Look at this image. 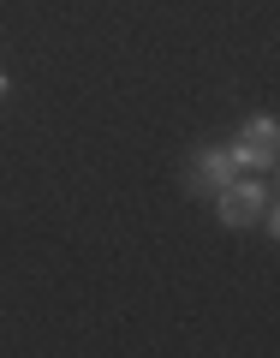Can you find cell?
Here are the masks:
<instances>
[{
	"instance_id": "cell-1",
	"label": "cell",
	"mask_w": 280,
	"mask_h": 358,
	"mask_svg": "<svg viewBox=\"0 0 280 358\" xmlns=\"http://www.w3.org/2000/svg\"><path fill=\"white\" fill-rule=\"evenodd\" d=\"M221 221H227V227H251L256 215H263V203H268V192L263 185H239V179H233V185H221Z\"/></svg>"
},
{
	"instance_id": "cell-2",
	"label": "cell",
	"mask_w": 280,
	"mask_h": 358,
	"mask_svg": "<svg viewBox=\"0 0 280 358\" xmlns=\"http://www.w3.org/2000/svg\"><path fill=\"white\" fill-rule=\"evenodd\" d=\"M274 150H280V131H274V120H251V126L239 131V150H233V162H251V167H268L274 162Z\"/></svg>"
},
{
	"instance_id": "cell-3",
	"label": "cell",
	"mask_w": 280,
	"mask_h": 358,
	"mask_svg": "<svg viewBox=\"0 0 280 358\" xmlns=\"http://www.w3.org/2000/svg\"><path fill=\"white\" fill-rule=\"evenodd\" d=\"M239 179V162H233V150H203L191 167V185H203V192H221V185H233Z\"/></svg>"
},
{
	"instance_id": "cell-4",
	"label": "cell",
	"mask_w": 280,
	"mask_h": 358,
	"mask_svg": "<svg viewBox=\"0 0 280 358\" xmlns=\"http://www.w3.org/2000/svg\"><path fill=\"white\" fill-rule=\"evenodd\" d=\"M0 102H6V72H0Z\"/></svg>"
}]
</instances>
